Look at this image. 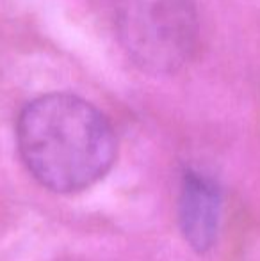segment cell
<instances>
[{
	"mask_svg": "<svg viewBox=\"0 0 260 261\" xmlns=\"http://www.w3.org/2000/svg\"><path fill=\"white\" fill-rule=\"evenodd\" d=\"M16 146L32 178L57 194L93 187L111 171L118 153L107 117L69 93L29 101L16 121Z\"/></svg>",
	"mask_w": 260,
	"mask_h": 261,
	"instance_id": "1",
	"label": "cell"
},
{
	"mask_svg": "<svg viewBox=\"0 0 260 261\" xmlns=\"http://www.w3.org/2000/svg\"><path fill=\"white\" fill-rule=\"evenodd\" d=\"M116 32L143 71L173 75L191 62L200 39L193 0H116Z\"/></svg>",
	"mask_w": 260,
	"mask_h": 261,
	"instance_id": "2",
	"label": "cell"
},
{
	"mask_svg": "<svg viewBox=\"0 0 260 261\" xmlns=\"http://www.w3.org/2000/svg\"><path fill=\"white\" fill-rule=\"evenodd\" d=\"M221 189L208 174L187 169L178 194V226L184 240L196 252H207L218 238L221 220Z\"/></svg>",
	"mask_w": 260,
	"mask_h": 261,
	"instance_id": "3",
	"label": "cell"
}]
</instances>
